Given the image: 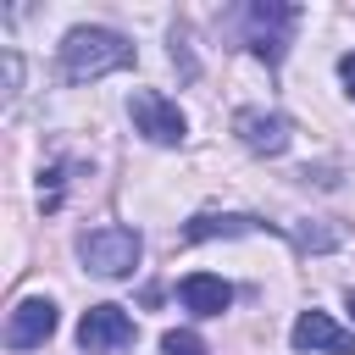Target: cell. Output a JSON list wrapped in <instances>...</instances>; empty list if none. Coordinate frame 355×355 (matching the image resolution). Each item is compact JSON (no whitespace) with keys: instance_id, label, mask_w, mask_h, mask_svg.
Masks as SVG:
<instances>
[{"instance_id":"obj_1","label":"cell","mask_w":355,"mask_h":355,"mask_svg":"<svg viewBox=\"0 0 355 355\" xmlns=\"http://www.w3.org/2000/svg\"><path fill=\"white\" fill-rule=\"evenodd\" d=\"M122 67H133V44L111 28H72L61 39V78L67 83H94Z\"/></svg>"},{"instance_id":"obj_2","label":"cell","mask_w":355,"mask_h":355,"mask_svg":"<svg viewBox=\"0 0 355 355\" xmlns=\"http://www.w3.org/2000/svg\"><path fill=\"white\" fill-rule=\"evenodd\" d=\"M239 28H244V44L266 67H277L283 50H288V39H294V28H300V6H288V0H255V6L239 11Z\"/></svg>"},{"instance_id":"obj_3","label":"cell","mask_w":355,"mask_h":355,"mask_svg":"<svg viewBox=\"0 0 355 355\" xmlns=\"http://www.w3.org/2000/svg\"><path fill=\"white\" fill-rule=\"evenodd\" d=\"M139 233L133 227H89L83 239H78V255H83V266L94 272V277H128L133 266H139Z\"/></svg>"},{"instance_id":"obj_4","label":"cell","mask_w":355,"mask_h":355,"mask_svg":"<svg viewBox=\"0 0 355 355\" xmlns=\"http://www.w3.org/2000/svg\"><path fill=\"white\" fill-rule=\"evenodd\" d=\"M128 116H133V128H139L150 144H183V133H189V116L178 111V100H166V94H155V89H133Z\"/></svg>"},{"instance_id":"obj_5","label":"cell","mask_w":355,"mask_h":355,"mask_svg":"<svg viewBox=\"0 0 355 355\" xmlns=\"http://www.w3.org/2000/svg\"><path fill=\"white\" fill-rule=\"evenodd\" d=\"M78 344L89 355H116V349L133 344V316L122 305H89L83 322H78Z\"/></svg>"},{"instance_id":"obj_6","label":"cell","mask_w":355,"mask_h":355,"mask_svg":"<svg viewBox=\"0 0 355 355\" xmlns=\"http://www.w3.org/2000/svg\"><path fill=\"white\" fill-rule=\"evenodd\" d=\"M233 133H239V144L255 150V155H283L288 139H294L288 116H283V111H261V105H244V111L233 116Z\"/></svg>"},{"instance_id":"obj_7","label":"cell","mask_w":355,"mask_h":355,"mask_svg":"<svg viewBox=\"0 0 355 355\" xmlns=\"http://www.w3.org/2000/svg\"><path fill=\"white\" fill-rule=\"evenodd\" d=\"M288 344L311 349V355H355V333H344L327 311H300L288 327Z\"/></svg>"},{"instance_id":"obj_8","label":"cell","mask_w":355,"mask_h":355,"mask_svg":"<svg viewBox=\"0 0 355 355\" xmlns=\"http://www.w3.org/2000/svg\"><path fill=\"white\" fill-rule=\"evenodd\" d=\"M50 333H55V305H50L44 294L22 300V305L11 311V322H6V344H11V349H39Z\"/></svg>"},{"instance_id":"obj_9","label":"cell","mask_w":355,"mask_h":355,"mask_svg":"<svg viewBox=\"0 0 355 355\" xmlns=\"http://www.w3.org/2000/svg\"><path fill=\"white\" fill-rule=\"evenodd\" d=\"M178 300H183V311H194V316H222V311L233 305V288H227L222 277H211V272H189V277L178 283Z\"/></svg>"},{"instance_id":"obj_10","label":"cell","mask_w":355,"mask_h":355,"mask_svg":"<svg viewBox=\"0 0 355 355\" xmlns=\"http://www.w3.org/2000/svg\"><path fill=\"white\" fill-rule=\"evenodd\" d=\"M266 222H255V216H239V211H227V216H194L189 227H183V239L189 244H200V239H239V233H261Z\"/></svg>"},{"instance_id":"obj_11","label":"cell","mask_w":355,"mask_h":355,"mask_svg":"<svg viewBox=\"0 0 355 355\" xmlns=\"http://www.w3.org/2000/svg\"><path fill=\"white\" fill-rule=\"evenodd\" d=\"M161 349H166V355H211L200 333H178V327H172V333L161 338Z\"/></svg>"},{"instance_id":"obj_12","label":"cell","mask_w":355,"mask_h":355,"mask_svg":"<svg viewBox=\"0 0 355 355\" xmlns=\"http://www.w3.org/2000/svg\"><path fill=\"white\" fill-rule=\"evenodd\" d=\"M338 78H344V94H349V100H355V50H349V55H344V61H338Z\"/></svg>"},{"instance_id":"obj_13","label":"cell","mask_w":355,"mask_h":355,"mask_svg":"<svg viewBox=\"0 0 355 355\" xmlns=\"http://www.w3.org/2000/svg\"><path fill=\"white\" fill-rule=\"evenodd\" d=\"M349 316H355V288H349Z\"/></svg>"}]
</instances>
